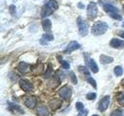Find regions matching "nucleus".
<instances>
[{"instance_id": "nucleus-26", "label": "nucleus", "mask_w": 124, "mask_h": 116, "mask_svg": "<svg viewBox=\"0 0 124 116\" xmlns=\"http://www.w3.org/2000/svg\"><path fill=\"white\" fill-rule=\"evenodd\" d=\"M111 116H124V110L116 109V110L113 111V113L111 114Z\"/></svg>"}, {"instance_id": "nucleus-1", "label": "nucleus", "mask_w": 124, "mask_h": 116, "mask_svg": "<svg viewBox=\"0 0 124 116\" xmlns=\"http://www.w3.org/2000/svg\"><path fill=\"white\" fill-rule=\"evenodd\" d=\"M57 8H58V3L55 0H49L42 8L41 16L47 17V16L51 15L54 11L57 10Z\"/></svg>"}, {"instance_id": "nucleus-32", "label": "nucleus", "mask_w": 124, "mask_h": 116, "mask_svg": "<svg viewBox=\"0 0 124 116\" xmlns=\"http://www.w3.org/2000/svg\"><path fill=\"white\" fill-rule=\"evenodd\" d=\"M88 109H83V110H81L79 113L78 114V116H87V114H88Z\"/></svg>"}, {"instance_id": "nucleus-31", "label": "nucleus", "mask_w": 124, "mask_h": 116, "mask_svg": "<svg viewBox=\"0 0 124 116\" xmlns=\"http://www.w3.org/2000/svg\"><path fill=\"white\" fill-rule=\"evenodd\" d=\"M76 107H77V109L79 110V111H81V110L84 109V105H83V103H81V102H78V103L76 104Z\"/></svg>"}, {"instance_id": "nucleus-12", "label": "nucleus", "mask_w": 124, "mask_h": 116, "mask_svg": "<svg viewBox=\"0 0 124 116\" xmlns=\"http://www.w3.org/2000/svg\"><path fill=\"white\" fill-rule=\"evenodd\" d=\"M24 104H25L26 107H28L30 109L34 108L35 107V104H36V97H34V96H29V97H27L25 99V101H24Z\"/></svg>"}, {"instance_id": "nucleus-37", "label": "nucleus", "mask_w": 124, "mask_h": 116, "mask_svg": "<svg viewBox=\"0 0 124 116\" xmlns=\"http://www.w3.org/2000/svg\"><path fill=\"white\" fill-rule=\"evenodd\" d=\"M92 116H98V115H96V114H94V115H92Z\"/></svg>"}, {"instance_id": "nucleus-19", "label": "nucleus", "mask_w": 124, "mask_h": 116, "mask_svg": "<svg viewBox=\"0 0 124 116\" xmlns=\"http://www.w3.org/2000/svg\"><path fill=\"white\" fill-rule=\"evenodd\" d=\"M60 105H61V102L58 101V99H53L52 101L50 102V106H51V108H52L53 109H58V108L60 107Z\"/></svg>"}, {"instance_id": "nucleus-11", "label": "nucleus", "mask_w": 124, "mask_h": 116, "mask_svg": "<svg viewBox=\"0 0 124 116\" xmlns=\"http://www.w3.org/2000/svg\"><path fill=\"white\" fill-rule=\"evenodd\" d=\"M36 113L39 116H49V110L46 106L44 105H39L36 108Z\"/></svg>"}, {"instance_id": "nucleus-17", "label": "nucleus", "mask_w": 124, "mask_h": 116, "mask_svg": "<svg viewBox=\"0 0 124 116\" xmlns=\"http://www.w3.org/2000/svg\"><path fill=\"white\" fill-rule=\"evenodd\" d=\"M31 71L34 74H41L44 71V65L43 64H37L36 66H34L31 69Z\"/></svg>"}, {"instance_id": "nucleus-18", "label": "nucleus", "mask_w": 124, "mask_h": 116, "mask_svg": "<svg viewBox=\"0 0 124 116\" xmlns=\"http://www.w3.org/2000/svg\"><path fill=\"white\" fill-rule=\"evenodd\" d=\"M42 28L45 31H49L52 28V22L50 19H44L42 21Z\"/></svg>"}, {"instance_id": "nucleus-15", "label": "nucleus", "mask_w": 124, "mask_h": 116, "mask_svg": "<svg viewBox=\"0 0 124 116\" xmlns=\"http://www.w3.org/2000/svg\"><path fill=\"white\" fill-rule=\"evenodd\" d=\"M103 9L106 13H109V14H113V13H118V9L116 8L114 5L112 4H105L103 6Z\"/></svg>"}, {"instance_id": "nucleus-4", "label": "nucleus", "mask_w": 124, "mask_h": 116, "mask_svg": "<svg viewBox=\"0 0 124 116\" xmlns=\"http://www.w3.org/2000/svg\"><path fill=\"white\" fill-rule=\"evenodd\" d=\"M72 94H73L72 89L69 87H67V86H64V87H62L59 89V96L61 97L62 99H64V100L70 99L71 96H72Z\"/></svg>"}, {"instance_id": "nucleus-29", "label": "nucleus", "mask_w": 124, "mask_h": 116, "mask_svg": "<svg viewBox=\"0 0 124 116\" xmlns=\"http://www.w3.org/2000/svg\"><path fill=\"white\" fill-rule=\"evenodd\" d=\"M110 16L114 19H116V20H121L122 19V16L119 15L117 13H113V14H110Z\"/></svg>"}, {"instance_id": "nucleus-35", "label": "nucleus", "mask_w": 124, "mask_h": 116, "mask_svg": "<svg viewBox=\"0 0 124 116\" xmlns=\"http://www.w3.org/2000/svg\"><path fill=\"white\" fill-rule=\"evenodd\" d=\"M78 7H79V9H84V5L82 3H78Z\"/></svg>"}, {"instance_id": "nucleus-14", "label": "nucleus", "mask_w": 124, "mask_h": 116, "mask_svg": "<svg viewBox=\"0 0 124 116\" xmlns=\"http://www.w3.org/2000/svg\"><path fill=\"white\" fill-rule=\"evenodd\" d=\"M87 63H88V67H89V69L92 71V72H93V73L98 72V67H97V65H96V63H95V61H94L93 59L90 58V59L87 61Z\"/></svg>"}, {"instance_id": "nucleus-36", "label": "nucleus", "mask_w": 124, "mask_h": 116, "mask_svg": "<svg viewBox=\"0 0 124 116\" xmlns=\"http://www.w3.org/2000/svg\"><path fill=\"white\" fill-rule=\"evenodd\" d=\"M121 84H122V85H123V86H124V79H123V80H122V81H121Z\"/></svg>"}, {"instance_id": "nucleus-38", "label": "nucleus", "mask_w": 124, "mask_h": 116, "mask_svg": "<svg viewBox=\"0 0 124 116\" xmlns=\"http://www.w3.org/2000/svg\"><path fill=\"white\" fill-rule=\"evenodd\" d=\"M123 11H124V6H123Z\"/></svg>"}, {"instance_id": "nucleus-24", "label": "nucleus", "mask_w": 124, "mask_h": 116, "mask_svg": "<svg viewBox=\"0 0 124 116\" xmlns=\"http://www.w3.org/2000/svg\"><path fill=\"white\" fill-rule=\"evenodd\" d=\"M42 39L45 41H53L54 40V35L50 33H45L42 35Z\"/></svg>"}, {"instance_id": "nucleus-34", "label": "nucleus", "mask_w": 124, "mask_h": 116, "mask_svg": "<svg viewBox=\"0 0 124 116\" xmlns=\"http://www.w3.org/2000/svg\"><path fill=\"white\" fill-rule=\"evenodd\" d=\"M117 34H118L119 36H121L122 38H124V30H121V29H119V30L117 31Z\"/></svg>"}, {"instance_id": "nucleus-39", "label": "nucleus", "mask_w": 124, "mask_h": 116, "mask_svg": "<svg viewBox=\"0 0 124 116\" xmlns=\"http://www.w3.org/2000/svg\"><path fill=\"white\" fill-rule=\"evenodd\" d=\"M123 27H124V22H123Z\"/></svg>"}, {"instance_id": "nucleus-9", "label": "nucleus", "mask_w": 124, "mask_h": 116, "mask_svg": "<svg viewBox=\"0 0 124 116\" xmlns=\"http://www.w3.org/2000/svg\"><path fill=\"white\" fill-rule=\"evenodd\" d=\"M9 109L11 112H13L15 115H21L24 114V110L17 105H14V104H10L9 105Z\"/></svg>"}, {"instance_id": "nucleus-30", "label": "nucleus", "mask_w": 124, "mask_h": 116, "mask_svg": "<svg viewBox=\"0 0 124 116\" xmlns=\"http://www.w3.org/2000/svg\"><path fill=\"white\" fill-rule=\"evenodd\" d=\"M95 97H96V93H94V92H89L86 95V98L88 100H93V99H95Z\"/></svg>"}, {"instance_id": "nucleus-25", "label": "nucleus", "mask_w": 124, "mask_h": 116, "mask_svg": "<svg viewBox=\"0 0 124 116\" xmlns=\"http://www.w3.org/2000/svg\"><path fill=\"white\" fill-rule=\"evenodd\" d=\"M87 82L89 83V84H91L93 87L94 88H96V82H95V80L93 79L92 76H89V77H87Z\"/></svg>"}, {"instance_id": "nucleus-3", "label": "nucleus", "mask_w": 124, "mask_h": 116, "mask_svg": "<svg viewBox=\"0 0 124 116\" xmlns=\"http://www.w3.org/2000/svg\"><path fill=\"white\" fill-rule=\"evenodd\" d=\"M77 23H78V27L79 29V33L81 36H86L89 32V27H88V24L87 22L81 18V17H78V20H77Z\"/></svg>"}, {"instance_id": "nucleus-7", "label": "nucleus", "mask_w": 124, "mask_h": 116, "mask_svg": "<svg viewBox=\"0 0 124 116\" xmlns=\"http://www.w3.org/2000/svg\"><path fill=\"white\" fill-rule=\"evenodd\" d=\"M80 47H81V46H80L77 41H71L70 43L68 44L67 48L65 49L64 52H65V53H70V52H72V51H74L78 50Z\"/></svg>"}, {"instance_id": "nucleus-13", "label": "nucleus", "mask_w": 124, "mask_h": 116, "mask_svg": "<svg viewBox=\"0 0 124 116\" xmlns=\"http://www.w3.org/2000/svg\"><path fill=\"white\" fill-rule=\"evenodd\" d=\"M30 68H31V66H30L29 64L25 63V62H21V63L18 65V67H17L18 71H19L21 73H27L30 70H31Z\"/></svg>"}, {"instance_id": "nucleus-33", "label": "nucleus", "mask_w": 124, "mask_h": 116, "mask_svg": "<svg viewBox=\"0 0 124 116\" xmlns=\"http://www.w3.org/2000/svg\"><path fill=\"white\" fill-rule=\"evenodd\" d=\"M10 13H11V14H16V6L15 5H11L10 6Z\"/></svg>"}, {"instance_id": "nucleus-8", "label": "nucleus", "mask_w": 124, "mask_h": 116, "mask_svg": "<svg viewBox=\"0 0 124 116\" xmlns=\"http://www.w3.org/2000/svg\"><path fill=\"white\" fill-rule=\"evenodd\" d=\"M19 86L22 88V90H24L25 92H30L32 90V85H31L30 82H28L27 80H20L19 81Z\"/></svg>"}, {"instance_id": "nucleus-27", "label": "nucleus", "mask_w": 124, "mask_h": 116, "mask_svg": "<svg viewBox=\"0 0 124 116\" xmlns=\"http://www.w3.org/2000/svg\"><path fill=\"white\" fill-rule=\"evenodd\" d=\"M70 77H71V80H72V82L74 83V85H77L78 84V79H77V76H76V74L74 72H70Z\"/></svg>"}, {"instance_id": "nucleus-28", "label": "nucleus", "mask_w": 124, "mask_h": 116, "mask_svg": "<svg viewBox=\"0 0 124 116\" xmlns=\"http://www.w3.org/2000/svg\"><path fill=\"white\" fill-rule=\"evenodd\" d=\"M52 72H53V69H52V66H49V68H48L47 72L44 73V77H45V78H49V77L52 75Z\"/></svg>"}, {"instance_id": "nucleus-20", "label": "nucleus", "mask_w": 124, "mask_h": 116, "mask_svg": "<svg viewBox=\"0 0 124 116\" xmlns=\"http://www.w3.org/2000/svg\"><path fill=\"white\" fill-rule=\"evenodd\" d=\"M57 59L59 60V62H60V64H61L63 69H65V70H69L70 69V64L67 61H65L64 59H62L61 56H57Z\"/></svg>"}, {"instance_id": "nucleus-16", "label": "nucleus", "mask_w": 124, "mask_h": 116, "mask_svg": "<svg viewBox=\"0 0 124 116\" xmlns=\"http://www.w3.org/2000/svg\"><path fill=\"white\" fill-rule=\"evenodd\" d=\"M99 60H100V63L103 64V65H107V64H110L114 61V58L111 57V56H108L106 54H102L100 55L99 57Z\"/></svg>"}, {"instance_id": "nucleus-2", "label": "nucleus", "mask_w": 124, "mask_h": 116, "mask_svg": "<svg viewBox=\"0 0 124 116\" xmlns=\"http://www.w3.org/2000/svg\"><path fill=\"white\" fill-rule=\"evenodd\" d=\"M108 28L109 26L107 23L98 21V22H95L93 25L92 32H93V35H102V34H104L108 30Z\"/></svg>"}, {"instance_id": "nucleus-5", "label": "nucleus", "mask_w": 124, "mask_h": 116, "mask_svg": "<svg viewBox=\"0 0 124 116\" xmlns=\"http://www.w3.org/2000/svg\"><path fill=\"white\" fill-rule=\"evenodd\" d=\"M109 104H110V96H109V95H106V96H104V97L100 100L99 104H98V109H99V111H101V112L105 111V110L108 109Z\"/></svg>"}, {"instance_id": "nucleus-22", "label": "nucleus", "mask_w": 124, "mask_h": 116, "mask_svg": "<svg viewBox=\"0 0 124 116\" xmlns=\"http://www.w3.org/2000/svg\"><path fill=\"white\" fill-rule=\"evenodd\" d=\"M78 71L81 73H83V74H84L85 76H87V77L91 76V74L89 72V70H88L86 67H84V66H79V67H78Z\"/></svg>"}, {"instance_id": "nucleus-23", "label": "nucleus", "mask_w": 124, "mask_h": 116, "mask_svg": "<svg viewBox=\"0 0 124 116\" xmlns=\"http://www.w3.org/2000/svg\"><path fill=\"white\" fill-rule=\"evenodd\" d=\"M114 72H115V74H116V76H121V75L123 74V69H122V67L116 66V67L114 69Z\"/></svg>"}, {"instance_id": "nucleus-10", "label": "nucleus", "mask_w": 124, "mask_h": 116, "mask_svg": "<svg viewBox=\"0 0 124 116\" xmlns=\"http://www.w3.org/2000/svg\"><path fill=\"white\" fill-rule=\"evenodd\" d=\"M110 45L112 48H115V49H124V41L117 39V38L112 39L110 42Z\"/></svg>"}, {"instance_id": "nucleus-21", "label": "nucleus", "mask_w": 124, "mask_h": 116, "mask_svg": "<svg viewBox=\"0 0 124 116\" xmlns=\"http://www.w3.org/2000/svg\"><path fill=\"white\" fill-rule=\"evenodd\" d=\"M116 98V101H117V103H118L119 105H124V92L123 91L117 93Z\"/></svg>"}, {"instance_id": "nucleus-6", "label": "nucleus", "mask_w": 124, "mask_h": 116, "mask_svg": "<svg viewBox=\"0 0 124 116\" xmlns=\"http://www.w3.org/2000/svg\"><path fill=\"white\" fill-rule=\"evenodd\" d=\"M97 6L94 2H90L89 5H88V8H87V14L88 16H90L91 18L95 17L97 14Z\"/></svg>"}]
</instances>
